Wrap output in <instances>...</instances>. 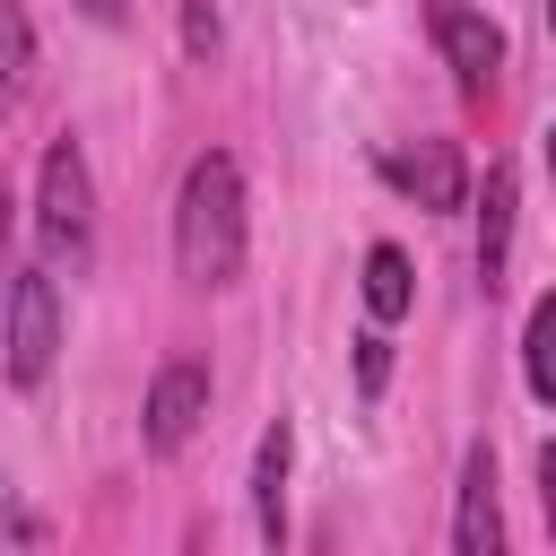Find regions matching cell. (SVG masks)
Instances as JSON below:
<instances>
[{
    "instance_id": "obj_16",
    "label": "cell",
    "mask_w": 556,
    "mask_h": 556,
    "mask_svg": "<svg viewBox=\"0 0 556 556\" xmlns=\"http://www.w3.org/2000/svg\"><path fill=\"white\" fill-rule=\"evenodd\" d=\"M78 9H87L96 26H122V17H130V0H78Z\"/></svg>"
},
{
    "instance_id": "obj_2",
    "label": "cell",
    "mask_w": 556,
    "mask_h": 556,
    "mask_svg": "<svg viewBox=\"0 0 556 556\" xmlns=\"http://www.w3.org/2000/svg\"><path fill=\"white\" fill-rule=\"evenodd\" d=\"M35 235H43V269L78 278L96 261V182H87V156L78 139H52L43 148V174H35Z\"/></svg>"
},
{
    "instance_id": "obj_7",
    "label": "cell",
    "mask_w": 556,
    "mask_h": 556,
    "mask_svg": "<svg viewBox=\"0 0 556 556\" xmlns=\"http://www.w3.org/2000/svg\"><path fill=\"white\" fill-rule=\"evenodd\" d=\"M452 547H460V556H495V547H504V513H495V452H486V443H469V460H460Z\"/></svg>"
},
{
    "instance_id": "obj_9",
    "label": "cell",
    "mask_w": 556,
    "mask_h": 556,
    "mask_svg": "<svg viewBox=\"0 0 556 556\" xmlns=\"http://www.w3.org/2000/svg\"><path fill=\"white\" fill-rule=\"evenodd\" d=\"M287 469H295V426L278 417L261 434V460H252V521H261V539L287 530Z\"/></svg>"
},
{
    "instance_id": "obj_11",
    "label": "cell",
    "mask_w": 556,
    "mask_h": 556,
    "mask_svg": "<svg viewBox=\"0 0 556 556\" xmlns=\"http://www.w3.org/2000/svg\"><path fill=\"white\" fill-rule=\"evenodd\" d=\"M521 374H530V400L547 408L556 400V295L530 304V330H521Z\"/></svg>"
},
{
    "instance_id": "obj_8",
    "label": "cell",
    "mask_w": 556,
    "mask_h": 556,
    "mask_svg": "<svg viewBox=\"0 0 556 556\" xmlns=\"http://www.w3.org/2000/svg\"><path fill=\"white\" fill-rule=\"evenodd\" d=\"M513 200H521L513 165H486V208H478V278H486V295L513 269Z\"/></svg>"
},
{
    "instance_id": "obj_12",
    "label": "cell",
    "mask_w": 556,
    "mask_h": 556,
    "mask_svg": "<svg viewBox=\"0 0 556 556\" xmlns=\"http://www.w3.org/2000/svg\"><path fill=\"white\" fill-rule=\"evenodd\" d=\"M35 61V35H26V9L17 0H0V96L17 87V70Z\"/></svg>"
},
{
    "instance_id": "obj_4",
    "label": "cell",
    "mask_w": 556,
    "mask_h": 556,
    "mask_svg": "<svg viewBox=\"0 0 556 556\" xmlns=\"http://www.w3.org/2000/svg\"><path fill=\"white\" fill-rule=\"evenodd\" d=\"M200 417H208V365H200V356H174V365H156V382H148V408H139V434H148V452H156V460H174V452L200 434Z\"/></svg>"
},
{
    "instance_id": "obj_17",
    "label": "cell",
    "mask_w": 556,
    "mask_h": 556,
    "mask_svg": "<svg viewBox=\"0 0 556 556\" xmlns=\"http://www.w3.org/2000/svg\"><path fill=\"white\" fill-rule=\"evenodd\" d=\"M9 208H17V200H9V182H0V269H9V226H17Z\"/></svg>"
},
{
    "instance_id": "obj_5",
    "label": "cell",
    "mask_w": 556,
    "mask_h": 556,
    "mask_svg": "<svg viewBox=\"0 0 556 556\" xmlns=\"http://www.w3.org/2000/svg\"><path fill=\"white\" fill-rule=\"evenodd\" d=\"M434 43H443V61H452V78H460L469 96L495 87V70H504V26H495L486 9H469V0H434Z\"/></svg>"
},
{
    "instance_id": "obj_10",
    "label": "cell",
    "mask_w": 556,
    "mask_h": 556,
    "mask_svg": "<svg viewBox=\"0 0 556 556\" xmlns=\"http://www.w3.org/2000/svg\"><path fill=\"white\" fill-rule=\"evenodd\" d=\"M408 304H417L408 252H400V243H374V252H365V313H374V321H400Z\"/></svg>"
},
{
    "instance_id": "obj_13",
    "label": "cell",
    "mask_w": 556,
    "mask_h": 556,
    "mask_svg": "<svg viewBox=\"0 0 556 556\" xmlns=\"http://www.w3.org/2000/svg\"><path fill=\"white\" fill-rule=\"evenodd\" d=\"M356 382H365V391H382V382H391V339H382V330H374V339H356Z\"/></svg>"
},
{
    "instance_id": "obj_6",
    "label": "cell",
    "mask_w": 556,
    "mask_h": 556,
    "mask_svg": "<svg viewBox=\"0 0 556 556\" xmlns=\"http://www.w3.org/2000/svg\"><path fill=\"white\" fill-rule=\"evenodd\" d=\"M382 174H391L417 208H460V200H469V165H460V148H452V139H417V148L382 156Z\"/></svg>"
},
{
    "instance_id": "obj_3",
    "label": "cell",
    "mask_w": 556,
    "mask_h": 556,
    "mask_svg": "<svg viewBox=\"0 0 556 556\" xmlns=\"http://www.w3.org/2000/svg\"><path fill=\"white\" fill-rule=\"evenodd\" d=\"M9 356V382L17 391H43V374H52V356H61V295H52V269H17L9 278V339H0Z\"/></svg>"
},
{
    "instance_id": "obj_15",
    "label": "cell",
    "mask_w": 556,
    "mask_h": 556,
    "mask_svg": "<svg viewBox=\"0 0 556 556\" xmlns=\"http://www.w3.org/2000/svg\"><path fill=\"white\" fill-rule=\"evenodd\" d=\"M0 539H17V547H43V521H35V513H0Z\"/></svg>"
},
{
    "instance_id": "obj_14",
    "label": "cell",
    "mask_w": 556,
    "mask_h": 556,
    "mask_svg": "<svg viewBox=\"0 0 556 556\" xmlns=\"http://www.w3.org/2000/svg\"><path fill=\"white\" fill-rule=\"evenodd\" d=\"M182 43H191L200 61L217 52V9H208V0H191V9H182Z\"/></svg>"
},
{
    "instance_id": "obj_1",
    "label": "cell",
    "mask_w": 556,
    "mask_h": 556,
    "mask_svg": "<svg viewBox=\"0 0 556 556\" xmlns=\"http://www.w3.org/2000/svg\"><path fill=\"white\" fill-rule=\"evenodd\" d=\"M243 165L226 148H200L182 165V191H174V269L191 287H235L243 278Z\"/></svg>"
}]
</instances>
